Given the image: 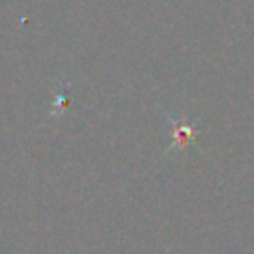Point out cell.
<instances>
[{
    "label": "cell",
    "mask_w": 254,
    "mask_h": 254,
    "mask_svg": "<svg viewBox=\"0 0 254 254\" xmlns=\"http://www.w3.org/2000/svg\"><path fill=\"white\" fill-rule=\"evenodd\" d=\"M194 137H196V129H194L187 119H183V121L175 123V129H173V145H171V149H183V147H187L189 143H192Z\"/></svg>",
    "instance_id": "6da1fadb"
}]
</instances>
